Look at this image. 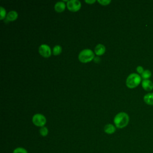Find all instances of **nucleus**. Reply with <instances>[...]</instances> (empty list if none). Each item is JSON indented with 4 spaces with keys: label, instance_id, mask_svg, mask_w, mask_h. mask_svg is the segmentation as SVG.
I'll use <instances>...</instances> for the list:
<instances>
[{
    "label": "nucleus",
    "instance_id": "18",
    "mask_svg": "<svg viewBox=\"0 0 153 153\" xmlns=\"http://www.w3.org/2000/svg\"><path fill=\"white\" fill-rule=\"evenodd\" d=\"M97 2L102 5H108L111 2L110 0H98Z\"/></svg>",
    "mask_w": 153,
    "mask_h": 153
},
{
    "label": "nucleus",
    "instance_id": "15",
    "mask_svg": "<svg viewBox=\"0 0 153 153\" xmlns=\"http://www.w3.org/2000/svg\"><path fill=\"white\" fill-rule=\"evenodd\" d=\"M39 133L42 136H46L48 133V130L46 127H42L39 129Z\"/></svg>",
    "mask_w": 153,
    "mask_h": 153
},
{
    "label": "nucleus",
    "instance_id": "8",
    "mask_svg": "<svg viewBox=\"0 0 153 153\" xmlns=\"http://www.w3.org/2000/svg\"><path fill=\"white\" fill-rule=\"evenodd\" d=\"M142 86L146 91H151L153 88V83L149 79H143L142 81Z\"/></svg>",
    "mask_w": 153,
    "mask_h": 153
},
{
    "label": "nucleus",
    "instance_id": "1",
    "mask_svg": "<svg viewBox=\"0 0 153 153\" xmlns=\"http://www.w3.org/2000/svg\"><path fill=\"white\" fill-rule=\"evenodd\" d=\"M129 122L128 115L124 112H121L117 114L114 119V123L116 127L123 128L127 126Z\"/></svg>",
    "mask_w": 153,
    "mask_h": 153
},
{
    "label": "nucleus",
    "instance_id": "7",
    "mask_svg": "<svg viewBox=\"0 0 153 153\" xmlns=\"http://www.w3.org/2000/svg\"><path fill=\"white\" fill-rule=\"evenodd\" d=\"M106 51V48L104 45L102 44H97L94 48V53L97 56L103 55Z\"/></svg>",
    "mask_w": 153,
    "mask_h": 153
},
{
    "label": "nucleus",
    "instance_id": "17",
    "mask_svg": "<svg viewBox=\"0 0 153 153\" xmlns=\"http://www.w3.org/2000/svg\"><path fill=\"white\" fill-rule=\"evenodd\" d=\"M13 153H27V151H26V149H25L23 148L19 147V148H16L13 151Z\"/></svg>",
    "mask_w": 153,
    "mask_h": 153
},
{
    "label": "nucleus",
    "instance_id": "13",
    "mask_svg": "<svg viewBox=\"0 0 153 153\" xmlns=\"http://www.w3.org/2000/svg\"><path fill=\"white\" fill-rule=\"evenodd\" d=\"M62 50V47L60 45H55L54 47V48L53 49V54L54 56L59 55L61 53Z\"/></svg>",
    "mask_w": 153,
    "mask_h": 153
},
{
    "label": "nucleus",
    "instance_id": "19",
    "mask_svg": "<svg viewBox=\"0 0 153 153\" xmlns=\"http://www.w3.org/2000/svg\"><path fill=\"white\" fill-rule=\"evenodd\" d=\"M136 71H137V72L139 74H142L143 72V71H144L143 67L141 66H138L136 68Z\"/></svg>",
    "mask_w": 153,
    "mask_h": 153
},
{
    "label": "nucleus",
    "instance_id": "20",
    "mask_svg": "<svg viewBox=\"0 0 153 153\" xmlns=\"http://www.w3.org/2000/svg\"><path fill=\"white\" fill-rule=\"evenodd\" d=\"M96 2V1L95 0H85V2H86V3H87V4H93V3H94Z\"/></svg>",
    "mask_w": 153,
    "mask_h": 153
},
{
    "label": "nucleus",
    "instance_id": "4",
    "mask_svg": "<svg viewBox=\"0 0 153 153\" xmlns=\"http://www.w3.org/2000/svg\"><path fill=\"white\" fill-rule=\"evenodd\" d=\"M33 124L38 127H44L46 123V118L41 114H36L33 115L32 119Z\"/></svg>",
    "mask_w": 153,
    "mask_h": 153
},
{
    "label": "nucleus",
    "instance_id": "2",
    "mask_svg": "<svg viewBox=\"0 0 153 153\" xmlns=\"http://www.w3.org/2000/svg\"><path fill=\"white\" fill-rule=\"evenodd\" d=\"M94 52L90 49H84L82 50L78 54L79 60L83 63L91 62L94 59Z\"/></svg>",
    "mask_w": 153,
    "mask_h": 153
},
{
    "label": "nucleus",
    "instance_id": "14",
    "mask_svg": "<svg viewBox=\"0 0 153 153\" xmlns=\"http://www.w3.org/2000/svg\"><path fill=\"white\" fill-rule=\"evenodd\" d=\"M141 75H142V78H143L144 79H148L151 76V72L148 69L145 70Z\"/></svg>",
    "mask_w": 153,
    "mask_h": 153
},
{
    "label": "nucleus",
    "instance_id": "12",
    "mask_svg": "<svg viewBox=\"0 0 153 153\" xmlns=\"http://www.w3.org/2000/svg\"><path fill=\"white\" fill-rule=\"evenodd\" d=\"M116 130L115 126L111 124H108L104 127V131L107 134H112Z\"/></svg>",
    "mask_w": 153,
    "mask_h": 153
},
{
    "label": "nucleus",
    "instance_id": "9",
    "mask_svg": "<svg viewBox=\"0 0 153 153\" xmlns=\"http://www.w3.org/2000/svg\"><path fill=\"white\" fill-rule=\"evenodd\" d=\"M66 8V4L63 1H59L55 4L54 10L57 13L63 12Z\"/></svg>",
    "mask_w": 153,
    "mask_h": 153
},
{
    "label": "nucleus",
    "instance_id": "11",
    "mask_svg": "<svg viewBox=\"0 0 153 153\" xmlns=\"http://www.w3.org/2000/svg\"><path fill=\"white\" fill-rule=\"evenodd\" d=\"M144 102L149 105H153V93H149L143 97Z\"/></svg>",
    "mask_w": 153,
    "mask_h": 153
},
{
    "label": "nucleus",
    "instance_id": "6",
    "mask_svg": "<svg viewBox=\"0 0 153 153\" xmlns=\"http://www.w3.org/2000/svg\"><path fill=\"white\" fill-rule=\"evenodd\" d=\"M39 53L43 57L48 58L51 54V50L49 45L47 44H41L38 48Z\"/></svg>",
    "mask_w": 153,
    "mask_h": 153
},
{
    "label": "nucleus",
    "instance_id": "10",
    "mask_svg": "<svg viewBox=\"0 0 153 153\" xmlns=\"http://www.w3.org/2000/svg\"><path fill=\"white\" fill-rule=\"evenodd\" d=\"M18 17V13L16 11H10L8 12L6 16V19L8 21L13 22L16 20Z\"/></svg>",
    "mask_w": 153,
    "mask_h": 153
},
{
    "label": "nucleus",
    "instance_id": "3",
    "mask_svg": "<svg viewBox=\"0 0 153 153\" xmlns=\"http://www.w3.org/2000/svg\"><path fill=\"white\" fill-rule=\"evenodd\" d=\"M141 82V77L136 73L130 74L126 79V85L130 88H133L139 85Z\"/></svg>",
    "mask_w": 153,
    "mask_h": 153
},
{
    "label": "nucleus",
    "instance_id": "5",
    "mask_svg": "<svg viewBox=\"0 0 153 153\" xmlns=\"http://www.w3.org/2000/svg\"><path fill=\"white\" fill-rule=\"evenodd\" d=\"M67 8L72 12L79 11L81 7V4L78 0H69L67 2Z\"/></svg>",
    "mask_w": 153,
    "mask_h": 153
},
{
    "label": "nucleus",
    "instance_id": "16",
    "mask_svg": "<svg viewBox=\"0 0 153 153\" xmlns=\"http://www.w3.org/2000/svg\"><path fill=\"white\" fill-rule=\"evenodd\" d=\"M6 11L5 8H4L2 7H0V19L2 20L5 19V17L7 16Z\"/></svg>",
    "mask_w": 153,
    "mask_h": 153
},
{
    "label": "nucleus",
    "instance_id": "21",
    "mask_svg": "<svg viewBox=\"0 0 153 153\" xmlns=\"http://www.w3.org/2000/svg\"><path fill=\"white\" fill-rule=\"evenodd\" d=\"M94 62H99V61L100 60V59L98 57H94Z\"/></svg>",
    "mask_w": 153,
    "mask_h": 153
}]
</instances>
